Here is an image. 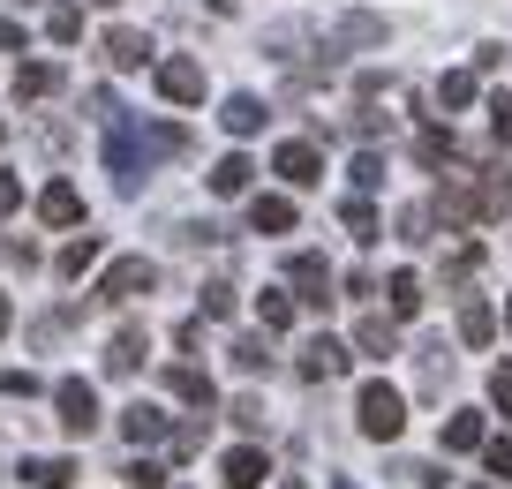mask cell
<instances>
[{"instance_id":"cell-18","label":"cell","mask_w":512,"mask_h":489,"mask_svg":"<svg viewBox=\"0 0 512 489\" xmlns=\"http://www.w3.org/2000/svg\"><path fill=\"white\" fill-rule=\"evenodd\" d=\"M249 174H256L249 158H241V151H226L219 166H211V196H241V189H249Z\"/></svg>"},{"instance_id":"cell-22","label":"cell","mask_w":512,"mask_h":489,"mask_svg":"<svg viewBox=\"0 0 512 489\" xmlns=\"http://www.w3.org/2000/svg\"><path fill=\"white\" fill-rule=\"evenodd\" d=\"M482 444H490L482 437V414H452L445 422V452H482Z\"/></svg>"},{"instance_id":"cell-37","label":"cell","mask_w":512,"mask_h":489,"mask_svg":"<svg viewBox=\"0 0 512 489\" xmlns=\"http://www.w3.org/2000/svg\"><path fill=\"white\" fill-rule=\"evenodd\" d=\"M204 316H234V286H226V279L204 286Z\"/></svg>"},{"instance_id":"cell-1","label":"cell","mask_w":512,"mask_h":489,"mask_svg":"<svg viewBox=\"0 0 512 489\" xmlns=\"http://www.w3.org/2000/svg\"><path fill=\"white\" fill-rule=\"evenodd\" d=\"M354 422H362V437H377V444H392L407 429V399L392 392V384H362V399H354Z\"/></svg>"},{"instance_id":"cell-16","label":"cell","mask_w":512,"mask_h":489,"mask_svg":"<svg viewBox=\"0 0 512 489\" xmlns=\"http://www.w3.org/2000/svg\"><path fill=\"white\" fill-rule=\"evenodd\" d=\"M23 482H31V489H68V482H76V459H23Z\"/></svg>"},{"instance_id":"cell-5","label":"cell","mask_w":512,"mask_h":489,"mask_svg":"<svg viewBox=\"0 0 512 489\" xmlns=\"http://www.w3.org/2000/svg\"><path fill=\"white\" fill-rule=\"evenodd\" d=\"M53 399H61V429H68V437H91V429H98V392L83 377H61Z\"/></svg>"},{"instance_id":"cell-50","label":"cell","mask_w":512,"mask_h":489,"mask_svg":"<svg viewBox=\"0 0 512 489\" xmlns=\"http://www.w3.org/2000/svg\"><path fill=\"white\" fill-rule=\"evenodd\" d=\"M16 8H23V0H16Z\"/></svg>"},{"instance_id":"cell-15","label":"cell","mask_w":512,"mask_h":489,"mask_svg":"<svg viewBox=\"0 0 512 489\" xmlns=\"http://www.w3.org/2000/svg\"><path fill=\"white\" fill-rule=\"evenodd\" d=\"M249 226H256V234H287V226H294V196H256Z\"/></svg>"},{"instance_id":"cell-41","label":"cell","mask_w":512,"mask_h":489,"mask_svg":"<svg viewBox=\"0 0 512 489\" xmlns=\"http://www.w3.org/2000/svg\"><path fill=\"white\" fill-rule=\"evenodd\" d=\"M234 422L241 429H264V399H234Z\"/></svg>"},{"instance_id":"cell-4","label":"cell","mask_w":512,"mask_h":489,"mask_svg":"<svg viewBox=\"0 0 512 489\" xmlns=\"http://www.w3.org/2000/svg\"><path fill=\"white\" fill-rule=\"evenodd\" d=\"M287 286H294V301H309V309H332V264L324 256H287Z\"/></svg>"},{"instance_id":"cell-30","label":"cell","mask_w":512,"mask_h":489,"mask_svg":"<svg viewBox=\"0 0 512 489\" xmlns=\"http://www.w3.org/2000/svg\"><path fill=\"white\" fill-rule=\"evenodd\" d=\"M234 369H241V377H264V369H272L264 339H234Z\"/></svg>"},{"instance_id":"cell-21","label":"cell","mask_w":512,"mask_h":489,"mask_svg":"<svg viewBox=\"0 0 512 489\" xmlns=\"http://www.w3.org/2000/svg\"><path fill=\"white\" fill-rule=\"evenodd\" d=\"M384 294H392V316H422V279H415V271H392Z\"/></svg>"},{"instance_id":"cell-49","label":"cell","mask_w":512,"mask_h":489,"mask_svg":"<svg viewBox=\"0 0 512 489\" xmlns=\"http://www.w3.org/2000/svg\"><path fill=\"white\" fill-rule=\"evenodd\" d=\"M0 136H8V121H0Z\"/></svg>"},{"instance_id":"cell-43","label":"cell","mask_w":512,"mask_h":489,"mask_svg":"<svg viewBox=\"0 0 512 489\" xmlns=\"http://www.w3.org/2000/svg\"><path fill=\"white\" fill-rule=\"evenodd\" d=\"M16 46H23V23L8 16V23H0V53H16Z\"/></svg>"},{"instance_id":"cell-2","label":"cell","mask_w":512,"mask_h":489,"mask_svg":"<svg viewBox=\"0 0 512 489\" xmlns=\"http://www.w3.org/2000/svg\"><path fill=\"white\" fill-rule=\"evenodd\" d=\"M151 286H159V271H151L144 256H121V264H106V279H98V294H91V301H106V309H121V301L151 294Z\"/></svg>"},{"instance_id":"cell-48","label":"cell","mask_w":512,"mask_h":489,"mask_svg":"<svg viewBox=\"0 0 512 489\" xmlns=\"http://www.w3.org/2000/svg\"><path fill=\"white\" fill-rule=\"evenodd\" d=\"M98 8H113V0H98Z\"/></svg>"},{"instance_id":"cell-34","label":"cell","mask_w":512,"mask_h":489,"mask_svg":"<svg viewBox=\"0 0 512 489\" xmlns=\"http://www.w3.org/2000/svg\"><path fill=\"white\" fill-rule=\"evenodd\" d=\"M430 219H437L430 204H407L400 211V241H430Z\"/></svg>"},{"instance_id":"cell-9","label":"cell","mask_w":512,"mask_h":489,"mask_svg":"<svg viewBox=\"0 0 512 489\" xmlns=\"http://www.w3.org/2000/svg\"><path fill=\"white\" fill-rule=\"evenodd\" d=\"M264 474H272V459L256 452V444H241V452H226V459H219V489H256Z\"/></svg>"},{"instance_id":"cell-19","label":"cell","mask_w":512,"mask_h":489,"mask_svg":"<svg viewBox=\"0 0 512 489\" xmlns=\"http://www.w3.org/2000/svg\"><path fill=\"white\" fill-rule=\"evenodd\" d=\"M490 332H497L490 301H460V339H467V347H490Z\"/></svg>"},{"instance_id":"cell-47","label":"cell","mask_w":512,"mask_h":489,"mask_svg":"<svg viewBox=\"0 0 512 489\" xmlns=\"http://www.w3.org/2000/svg\"><path fill=\"white\" fill-rule=\"evenodd\" d=\"M475 489H497V482H475Z\"/></svg>"},{"instance_id":"cell-24","label":"cell","mask_w":512,"mask_h":489,"mask_svg":"<svg viewBox=\"0 0 512 489\" xmlns=\"http://www.w3.org/2000/svg\"><path fill=\"white\" fill-rule=\"evenodd\" d=\"M46 38H53V46H76V38H83V8H76V0H61V8L46 16Z\"/></svg>"},{"instance_id":"cell-23","label":"cell","mask_w":512,"mask_h":489,"mask_svg":"<svg viewBox=\"0 0 512 489\" xmlns=\"http://www.w3.org/2000/svg\"><path fill=\"white\" fill-rule=\"evenodd\" d=\"M256 316H264V332H287V324H294V294L264 286V294H256Z\"/></svg>"},{"instance_id":"cell-11","label":"cell","mask_w":512,"mask_h":489,"mask_svg":"<svg viewBox=\"0 0 512 489\" xmlns=\"http://www.w3.org/2000/svg\"><path fill=\"white\" fill-rule=\"evenodd\" d=\"M159 98L196 106V98H204V68H196V61H159Z\"/></svg>"},{"instance_id":"cell-44","label":"cell","mask_w":512,"mask_h":489,"mask_svg":"<svg viewBox=\"0 0 512 489\" xmlns=\"http://www.w3.org/2000/svg\"><path fill=\"white\" fill-rule=\"evenodd\" d=\"M8 324H16V309H8V294H0V339H8Z\"/></svg>"},{"instance_id":"cell-27","label":"cell","mask_w":512,"mask_h":489,"mask_svg":"<svg viewBox=\"0 0 512 489\" xmlns=\"http://www.w3.org/2000/svg\"><path fill=\"white\" fill-rule=\"evenodd\" d=\"M384 16H339V46H377Z\"/></svg>"},{"instance_id":"cell-38","label":"cell","mask_w":512,"mask_h":489,"mask_svg":"<svg viewBox=\"0 0 512 489\" xmlns=\"http://www.w3.org/2000/svg\"><path fill=\"white\" fill-rule=\"evenodd\" d=\"M482 459H490V474H505V482H512V437H490V444H482Z\"/></svg>"},{"instance_id":"cell-42","label":"cell","mask_w":512,"mask_h":489,"mask_svg":"<svg viewBox=\"0 0 512 489\" xmlns=\"http://www.w3.org/2000/svg\"><path fill=\"white\" fill-rule=\"evenodd\" d=\"M16 204H23V181H16V174H0V219H8Z\"/></svg>"},{"instance_id":"cell-36","label":"cell","mask_w":512,"mask_h":489,"mask_svg":"<svg viewBox=\"0 0 512 489\" xmlns=\"http://www.w3.org/2000/svg\"><path fill=\"white\" fill-rule=\"evenodd\" d=\"M377 181H384V158H377V151H362V158H354V189L369 196V189H377Z\"/></svg>"},{"instance_id":"cell-28","label":"cell","mask_w":512,"mask_h":489,"mask_svg":"<svg viewBox=\"0 0 512 489\" xmlns=\"http://www.w3.org/2000/svg\"><path fill=\"white\" fill-rule=\"evenodd\" d=\"M475 271H482V241H460V249L445 256V279L460 286V279H475Z\"/></svg>"},{"instance_id":"cell-26","label":"cell","mask_w":512,"mask_h":489,"mask_svg":"<svg viewBox=\"0 0 512 489\" xmlns=\"http://www.w3.org/2000/svg\"><path fill=\"white\" fill-rule=\"evenodd\" d=\"M354 347L384 362V354H392V324H384V316H362V324H354Z\"/></svg>"},{"instance_id":"cell-31","label":"cell","mask_w":512,"mask_h":489,"mask_svg":"<svg viewBox=\"0 0 512 489\" xmlns=\"http://www.w3.org/2000/svg\"><path fill=\"white\" fill-rule=\"evenodd\" d=\"M445 377H452V354H445V347L430 339V347H422V392H437Z\"/></svg>"},{"instance_id":"cell-20","label":"cell","mask_w":512,"mask_h":489,"mask_svg":"<svg viewBox=\"0 0 512 489\" xmlns=\"http://www.w3.org/2000/svg\"><path fill=\"white\" fill-rule=\"evenodd\" d=\"M339 226L369 249V241H377V204H369V196H347V204H339Z\"/></svg>"},{"instance_id":"cell-3","label":"cell","mask_w":512,"mask_h":489,"mask_svg":"<svg viewBox=\"0 0 512 489\" xmlns=\"http://www.w3.org/2000/svg\"><path fill=\"white\" fill-rule=\"evenodd\" d=\"M272 174L287 181V189H317V181H324V158H317V143L287 136V143L272 151Z\"/></svg>"},{"instance_id":"cell-7","label":"cell","mask_w":512,"mask_h":489,"mask_svg":"<svg viewBox=\"0 0 512 489\" xmlns=\"http://www.w3.org/2000/svg\"><path fill=\"white\" fill-rule=\"evenodd\" d=\"M144 354H151L144 324H121V332H113V347H106V377H136V369H144Z\"/></svg>"},{"instance_id":"cell-14","label":"cell","mask_w":512,"mask_h":489,"mask_svg":"<svg viewBox=\"0 0 512 489\" xmlns=\"http://www.w3.org/2000/svg\"><path fill=\"white\" fill-rule=\"evenodd\" d=\"M38 219H46V226H76L83 219V196L68 189V181H53V189L38 196Z\"/></svg>"},{"instance_id":"cell-46","label":"cell","mask_w":512,"mask_h":489,"mask_svg":"<svg viewBox=\"0 0 512 489\" xmlns=\"http://www.w3.org/2000/svg\"><path fill=\"white\" fill-rule=\"evenodd\" d=\"M279 489H309V482H279Z\"/></svg>"},{"instance_id":"cell-13","label":"cell","mask_w":512,"mask_h":489,"mask_svg":"<svg viewBox=\"0 0 512 489\" xmlns=\"http://www.w3.org/2000/svg\"><path fill=\"white\" fill-rule=\"evenodd\" d=\"M121 437L128 444H159L166 437V414L151 407V399H136V407H121Z\"/></svg>"},{"instance_id":"cell-45","label":"cell","mask_w":512,"mask_h":489,"mask_svg":"<svg viewBox=\"0 0 512 489\" xmlns=\"http://www.w3.org/2000/svg\"><path fill=\"white\" fill-rule=\"evenodd\" d=\"M505 332H512V301H505Z\"/></svg>"},{"instance_id":"cell-25","label":"cell","mask_w":512,"mask_h":489,"mask_svg":"<svg viewBox=\"0 0 512 489\" xmlns=\"http://www.w3.org/2000/svg\"><path fill=\"white\" fill-rule=\"evenodd\" d=\"M91 264H98V234H83V241H68V249H61V264H53V271H61V279H83Z\"/></svg>"},{"instance_id":"cell-39","label":"cell","mask_w":512,"mask_h":489,"mask_svg":"<svg viewBox=\"0 0 512 489\" xmlns=\"http://www.w3.org/2000/svg\"><path fill=\"white\" fill-rule=\"evenodd\" d=\"M0 392H8V399H31L38 377H31V369H0Z\"/></svg>"},{"instance_id":"cell-29","label":"cell","mask_w":512,"mask_h":489,"mask_svg":"<svg viewBox=\"0 0 512 489\" xmlns=\"http://www.w3.org/2000/svg\"><path fill=\"white\" fill-rule=\"evenodd\" d=\"M437 98H445V106H475V68H452V76L437 83Z\"/></svg>"},{"instance_id":"cell-33","label":"cell","mask_w":512,"mask_h":489,"mask_svg":"<svg viewBox=\"0 0 512 489\" xmlns=\"http://www.w3.org/2000/svg\"><path fill=\"white\" fill-rule=\"evenodd\" d=\"M121 482H128V489H159V482H166V467H159V459H128Z\"/></svg>"},{"instance_id":"cell-8","label":"cell","mask_w":512,"mask_h":489,"mask_svg":"<svg viewBox=\"0 0 512 489\" xmlns=\"http://www.w3.org/2000/svg\"><path fill=\"white\" fill-rule=\"evenodd\" d=\"M144 61H151V38H144V31H128V23H113V31H106V68L136 76Z\"/></svg>"},{"instance_id":"cell-17","label":"cell","mask_w":512,"mask_h":489,"mask_svg":"<svg viewBox=\"0 0 512 489\" xmlns=\"http://www.w3.org/2000/svg\"><path fill=\"white\" fill-rule=\"evenodd\" d=\"M53 91H61V68L53 61H23L16 68V98H53Z\"/></svg>"},{"instance_id":"cell-32","label":"cell","mask_w":512,"mask_h":489,"mask_svg":"<svg viewBox=\"0 0 512 489\" xmlns=\"http://www.w3.org/2000/svg\"><path fill=\"white\" fill-rule=\"evenodd\" d=\"M415 158H422V166H445V158H452V136H445V128H422V136H415Z\"/></svg>"},{"instance_id":"cell-10","label":"cell","mask_w":512,"mask_h":489,"mask_svg":"<svg viewBox=\"0 0 512 489\" xmlns=\"http://www.w3.org/2000/svg\"><path fill=\"white\" fill-rule=\"evenodd\" d=\"M294 369H302V384H332L339 369H347V347H339V339H309Z\"/></svg>"},{"instance_id":"cell-12","label":"cell","mask_w":512,"mask_h":489,"mask_svg":"<svg viewBox=\"0 0 512 489\" xmlns=\"http://www.w3.org/2000/svg\"><path fill=\"white\" fill-rule=\"evenodd\" d=\"M219 121H226V136H256V128L272 121V113H264V98H249V91H234L219 106Z\"/></svg>"},{"instance_id":"cell-40","label":"cell","mask_w":512,"mask_h":489,"mask_svg":"<svg viewBox=\"0 0 512 489\" xmlns=\"http://www.w3.org/2000/svg\"><path fill=\"white\" fill-rule=\"evenodd\" d=\"M490 399L512 414V362H497V369H490Z\"/></svg>"},{"instance_id":"cell-6","label":"cell","mask_w":512,"mask_h":489,"mask_svg":"<svg viewBox=\"0 0 512 489\" xmlns=\"http://www.w3.org/2000/svg\"><path fill=\"white\" fill-rule=\"evenodd\" d=\"M166 392H174L181 407H196V414H211V407H219V384H211L196 362H174V369H166Z\"/></svg>"},{"instance_id":"cell-35","label":"cell","mask_w":512,"mask_h":489,"mask_svg":"<svg viewBox=\"0 0 512 489\" xmlns=\"http://www.w3.org/2000/svg\"><path fill=\"white\" fill-rule=\"evenodd\" d=\"M490 136H497V143H512V91H497V98H490Z\"/></svg>"}]
</instances>
